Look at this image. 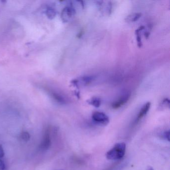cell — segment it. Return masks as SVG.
I'll use <instances>...</instances> for the list:
<instances>
[{
    "label": "cell",
    "mask_w": 170,
    "mask_h": 170,
    "mask_svg": "<svg viewBox=\"0 0 170 170\" xmlns=\"http://www.w3.org/2000/svg\"><path fill=\"white\" fill-rule=\"evenodd\" d=\"M170 100L169 99L165 98L162 101L161 104L160 105V108L161 109H163L165 108H169L170 107Z\"/></svg>",
    "instance_id": "obj_11"
},
{
    "label": "cell",
    "mask_w": 170,
    "mask_h": 170,
    "mask_svg": "<svg viewBox=\"0 0 170 170\" xmlns=\"http://www.w3.org/2000/svg\"><path fill=\"white\" fill-rule=\"evenodd\" d=\"M150 107H151V103L149 102L146 103L142 106V108L139 111L138 116L137 117V122L139 121L141 119H142L147 114V113L148 112L149 110L150 109Z\"/></svg>",
    "instance_id": "obj_7"
},
{
    "label": "cell",
    "mask_w": 170,
    "mask_h": 170,
    "mask_svg": "<svg viewBox=\"0 0 170 170\" xmlns=\"http://www.w3.org/2000/svg\"><path fill=\"white\" fill-rule=\"evenodd\" d=\"M76 14V9L72 6H68L65 7L62 11L61 17L63 20L68 22L72 19Z\"/></svg>",
    "instance_id": "obj_4"
},
{
    "label": "cell",
    "mask_w": 170,
    "mask_h": 170,
    "mask_svg": "<svg viewBox=\"0 0 170 170\" xmlns=\"http://www.w3.org/2000/svg\"><path fill=\"white\" fill-rule=\"evenodd\" d=\"M92 118L93 121L103 125H107L109 123V118L108 116L103 112L96 111L92 114Z\"/></svg>",
    "instance_id": "obj_3"
},
{
    "label": "cell",
    "mask_w": 170,
    "mask_h": 170,
    "mask_svg": "<svg viewBox=\"0 0 170 170\" xmlns=\"http://www.w3.org/2000/svg\"><path fill=\"white\" fill-rule=\"evenodd\" d=\"M20 138L23 141L28 142V141L30 140V138H31V136H30L29 133L25 131V132H22V133L20 134Z\"/></svg>",
    "instance_id": "obj_12"
},
{
    "label": "cell",
    "mask_w": 170,
    "mask_h": 170,
    "mask_svg": "<svg viewBox=\"0 0 170 170\" xmlns=\"http://www.w3.org/2000/svg\"><path fill=\"white\" fill-rule=\"evenodd\" d=\"M142 14L141 13H133L130 15L127 16L126 18L125 21L127 23H133V22H136L141 18Z\"/></svg>",
    "instance_id": "obj_9"
},
{
    "label": "cell",
    "mask_w": 170,
    "mask_h": 170,
    "mask_svg": "<svg viewBox=\"0 0 170 170\" xmlns=\"http://www.w3.org/2000/svg\"><path fill=\"white\" fill-rule=\"evenodd\" d=\"M4 155L5 153L4 151L3 147H2L1 145H0V158H3V157L4 156Z\"/></svg>",
    "instance_id": "obj_16"
},
{
    "label": "cell",
    "mask_w": 170,
    "mask_h": 170,
    "mask_svg": "<svg viewBox=\"0 0 170 170\" xmlns=\"http://www.w3.org/2000/svg\"><path fill=\"white\" fill-rule=\"evenodd\" d=\"M87 102L91 105L93 106L96 108H98L101 105V100L98 97H93L92 98L87 100Z\"/></svg>",
    "instance_id": "obj_10"
},
{
    "label": "cell",
    "mask_w": 170,
    "mask_h": 170,
    "mask_svg": "<svg viewBox=\"0 0 170 170\" xmlns=\"http://www.w3.org/2000/svg\"><path fill=\"white\" fill-rule=\"evenodd\" d=\"M170 130L165 131L163 133V136L162 137L166 139V140L168 141H170Z\"/></svg>",
    "instance_id": "obj_13"
},
{
    "label": "cell",
    "mask_w": 170,
    "mask_h": 170,
    "mask_svg": "<svg viewBox=\"0 0 170 170\" xmlns=\"http://www.w3.org/2000/svg\"><path fill=\"white\" fill-rule=\"evenodd\" d=\"M145 30V27L144 26H142L140 27L139 28H137L135 31L137 43V46H138V47H140V48L142 47V32H144Z\"/></svg>",
    "instance_id": "obj_8"
},
{
    "label": "cell",
    "mask_w": 170,
    "mask_h": 170,
    "mask_svg": "<svg viewBox=\"0 0 170 170\" xmlns=\"http://www.w3.org/2000/svg\"><path fill=\"white\" fill-rule=\"evenodd\" d=\"M122 166H123V164H118L117 165H114V166H113L112 167L110 168L109 170H119V169H121Z\"/></svg>",
    "instance_id": "obj_14"
},
{
    "label": "cell",
    "mask_w": 170,
    "mask_h": 170,
    "mask_svg": "<svg viewBox=\"0 0 170 170\" xmlns=\"http://www.w3.org/2000/svg\"><path fill=\"white\" fill-rule=\"evenodd\" d=\"M126 152L125 143H118L106 154L107 159L110 160H118L124 157Z\"/></svg>",
    "instance_id": "obj_1"
},
{
    "label": "cell",
    "mask_w": 170,
    "mask_h": 170,
    "mask_svg": "<svg viewBox=\"0 0 170 170\" xmlns=\"http://www.w3.org/2000/svg\"><path fill=\"white\" fill-rule=\"evenodd\" d=\"M154 170V169H153V168L152 167H150V166H149V167H148V168H147V170Z\"/></svg>",
    "instance_id": "obj_17"
},
{
    "label": "cell",
    "mask_w": 170,
    "mask_h": 170,
    "mask_svg": "<svg viewBox=\"0 0 170 170\" xmlns=\"http://www.w3.org/2000/svg\"><path fill=\"white\" fill-rule=\"evenodd\" d=\"M50 146H51V140L50 136V134L48 131H46L45 133L43 140L42 141L40 145V149L42 151H46L50 148Z\"/></svg>",
    "instance_id": "obj_6"
},
{
    "label": "cell",
    "mask_w": 170,
    "mask_h": 170,
    "mask_svg": "<svg viewBox=\"0 0 170 170\" xmlns=\"http://www.w3.org/2000/svg\"><path fill=\"white\" fill-rule=\"evenodd\" d=\"M6 166L4 162L0 158V170H5Z\"/></svg>",
    "instance_id": "obj_15"
},
{
    "label": "cell",
    "mask_w": 170,
    "mask_h": 170,
    "mask_svg": "<svg viewBox=\"0 0 170 170\" xmlns=\"http://www.w3.org/2000/svg\"><path fill=\"white\" fill-rule=\"evenodd\" d=\"M95 77L93 76H83L76 79L72 81V84L74 87L78 88L80 86H86L90 84L94 80Z\"/></svg>",
    "instance_id": "obj_2"
},
{
    "label": "cell",
    "mask_w": 170,
    "mask_h": 170,
    "mask_svg": "<svg viewBox=\"0 0 170 170\" xmlns=\"http://www.w3.org/2000/svg\"><path fill=\"white\" fill-rule=\"evenodd\" d=\"M131 94L129 93H126L122 95L118 100L114 102L112 104V107L113 109H118L124 105L127 102L130 97Z\"/></svg>",
    "instance_id": "obj_5"
}]
</instances>
